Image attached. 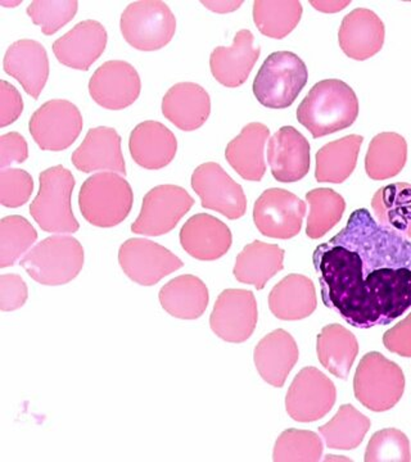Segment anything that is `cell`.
I'll return each mask as SVG.
<instances>
[{"instance_id": "cell-48", "label": "cell", "mask_w": 411, "mask_h": 462, "mask_svg": "<svg viewBox=\"0 0 411 462\" xmlns=\"http://www.w3.org/2000/svg\"><path fill=\"white\" fill-rule=\"evenodd\" d=\"M316 9L325 12H336L340 9L346 8L350 2H310Z\"/></svg>"}, {"instance_id": "cell-27", "label": "cell", "mask_w": 411, "mask_h": 462, "mask_svg": "<svg viewBox=\"0 0 411 462\" xmlns=\"http://www.w3.org/2000/svg\"><path fill=\"white\" fill-rule=\"evenodd\" d=\"M270 130L266 125L251 123L243 127L237 138L228 144L225 157L234 171L247 181H260L266 171L265 144Z\"/></svg>"}, {"instance_id": "cell-1", "label": "cell", "mask_w": 411, "mask_h": 462, "mask_svg": "<svg viewBox=\"0 0 411 462\" xmlns=\"http://www.w3.org/2000/svg\"><path fill=\"white\" fill-rule=\"evenodd\" d=\"M322 303L358 329L388 325L411 307V242L359 208L313 252Z\"/></svg>"}, {"instance_id": "cell-5", "label": "cell", "mask_w": 411, "mask_h": 462, "mask_svg": "<svg viewBox=\"0 0 411 462\" xmlns=\"http://www.w3.org/2000/svg\"><path fill=\"white\" fill-rule=\"evenodd\" d=\"M84 248L78 239L53 236L42 240L20 261L30 278L57 287L74 281L84 266Z\"/></svg>"}, {"instance_id": "cell-38", "label": "cell", "mask_w": 411, "mask_h": 462, "mask_svg": "<svg viewBox=\"0 0 411 462\" xmlns=\"http://www.w3.org/2000/svg\"><path fill=\"white\" fill-rule=\"evenodd\" d=\"M0 266H14L38 239V231L23 216L2 218L0 223Z\"/></svg>"}, {"instance_id": "cell-40", "label": "cell", "mask_w": 411, "mask_h": 462, "mask_svg": "<svg viewBox=\"0 0 411 462\" xmlns=\"http://www.w3.org/2000/svg\"><path fill=\"white\" fill-rule=\"evenodd\" d=\"M76 0H35L27 7V14L35 25L50 36L67 25L78 12Z\"/></svg>"}, {"instance_id": "cell-42", "label": "cell", "mask_w": 411, "mask_h": 462, "mask_svg": "<svg viewBox=\"0 0 411 462\" xmlns=\"http://www.w3.org/2000/svg\"><path fill=\"white\" fill-rule=\"evenodd\" d=\"M0 202L8 208H17L26 205L32 197L33 180L25 170L5 169L0 175Z\"/></svg>"}, {"instance_id": "cell-25", "label": "cell", "mask_w": 411, "mask_h": 462, "mask_svg": "<svg viewBox=\"0 0 411 462\" xmlns=\"http://www.w3.org/2000/svg\"><path fill=\"white\" fill-rule=\"evenodd\" d=\"M163 114L182 132H194L211 114V99L201 85L179 83L163 99Z\"/></svg>"}, {"instance_id": "cell-44", "label": "cell", "mask_w": 411, "mask_h": 462, "mask_svg": "<svg viewBox=\"0 0 411 462\" xmlns=\"http://www.w3.org/2000/svg\"><path fill=\"white\" fill-rule=\"evenodd\" d=\"M23 111V100L20 91L3 80L0 83V126L14 124Z\"/></svg>"}, {"instance_id": "cell-8", "label": "cell", "mask_w": 411, "mask_h": 462, "mask_svg": "<svg viewBox=\"0 0 411 462\" xmlns=\"http://www.w3.org/2000/svg\"><path fill=\"white\" fill-rule=\"evenodd\" d=\"M120 27L127 44L138 51H154L173 41L176 18L166 3L139 0L125 9Z\"/></svg>"}, {"instance_id": "cell-16", "label": "cell", "mask_w": 411, "mask_h": 462, "mask_svg": "<svg viewBox=\"0 0 411 462\" xmlns=\"http://www.w3.org/2000/svg\"><path fill=\"white\" fill-rule=\"evenodd\" d=\"M139 74L125 60H108L94 72L89 81L91 98L100 107L121 111L139 98Z\"/></svg>"}, {"instance_id": "cell-14", "label": "cell", "mask_w": 411, "mask_h": 462, "mask_svg": "<svg viewBox=\"0 0 411 462\" xmlns=\"http://www.w3.org/2000/svg\"><path fill=\"white\" fill-rule=\"evenodd\" d=\"M191 188L200 197L203 208L219 212L229 220H238L245 216V191L219 163L198 166L191 175Z\"/></svg>"}, {"instance_id": "cell-15", "label": "cell", "mask_w": 411, "mask_h": 462, "mask_svg": "<svg viewBox=\"0 0 411 462\" xmlns=\"http://www.w3.org/2000/svg\"><path fill=\"white\" fill-rule=\"evenodd\" d=\"M257 320L255 294L246 289H227L216 300L210 327L225 342L243 343L254 334Z\"/></svg>"}, {"instance_id": "cell-7", "label": "cell", "mask_w": 411, "mask_h": 462, "mask_svg": "<svg viewBox=\"0 0 411 462\" xmlns=\"http://www.w3.org/2000/svg\"><path fill=\"white\" fill-rule=\"evenodd\" d=\"M403 370L379 352H369L361 358L354 378L356 400L374 412L391 410L403 397Z\"/></svg>"}, {"instance_id": "cell-36", "label": "cell", "mask_w": 411, "mask_h": 462, "mask_svg": "<svg viewBox=\"0 0 411 462\" xmlns=\"http://www.w3.org/2000/svg\"><path fill=\"white\" fill-rule=\"evenodd\" d=\"M303 17V5L297 0H256L254 21L258 32L267 38L289 35Z\"/></svg>"}, {"instance_id": "cell-41", "label": "cell", "mask_w": 411, "mask_h": 462, "mask_svg": "<svg viewBox=\"0 0 411 462\" xmlns=\"http://www.w3.org/2000/svg\"><path fill=\"white\" fill-rule=\"evenodd\" d=\"M364 460L367 462H409L411 461L409 439L403 431L394 428L377 431L368 443Z\"/></svg>"}, {"instance_id": "cell-28", "label": "cell", "mask_w": 411, "mask_h": 462, "mask_svg": "<svg viewBox=\"0 0 411 462\" xmlns=\"http://www.w3.org/2000/svg\"><path fill=\"white\" fill-rule=\"evenodd\" d=\"M318 306L315 285L300 273L285 276L269 294V309L279 320L297 321L309 318Z\"/></svg>"}, {"instance_id": "cell-47", "label": "cell", "mask_w": 411, "mask_h": 462, "mask_svg": "<svg viewBox=\"0 0 411 462\" xmlns=\"http://www.w3.org/2000/svg\"><path fill=\"white\" fill-rule=\"evenodd\" d=\"M205 7L212 9L215 12H225L234 11V9L239 8L243 5V2H202Z\"/></svg>"}, {"instance_id": "cell-30", "label": "cell", "mask_w": 411, "mask_h": 462, "mask_svg": "<svg viewBox=\"0 0 411 462\" xmlns=\"http://www.w3.org/2000/svg\"><path fill=\"white\" fill-rule=\"evenodd\" d=\"M161 306L167 314L182 320H196L209 306V289L194 275H182L161 288Z\"/></svg>"}, {"instance_id": "cell-46", "label": "cell", "mask_w": 411, "mask_h": 462, "mask_svg": "<svg viewBox=\"0 0 411 462\" xmlns=\"http://www.w3.org/2000/svg\"><path fill=\"white\" fill-rule=\"evenodd\" d=\"M383 343L392 354L411 357V314L392 329L386 331Z\"/></svg>"}, {"instance_id": "cell-32", "label": "cell", "mask_w": 411, "mask_h": 462, "mask_svg": "<svg viewBox=\"0 0 411 462\" xmlns=\"http://www.w3.org/2000/svg\"><path fill=\"white\" fill-rule=\"evenodd\" d=\"M364 138L347 135L328 143L316 153L315 179L318 182L342 184L354 172Z\"/></svg>"}, {"instance_id": "cell-37", "label": "cell", "mask_w": 411, "mask_h": 462, "mask_svg": "<svg viewBox=\"0 0 411 462\" xmlns=\"http://www.w3.org/2000/svg\"><path fill=\"white\" fill-rule=\"evenodd\" d=\"M306 200L310 205L306 225L309 238L319 239L324 236L340 223L345 214V199L329 188L310 190L306 194Z\"/></svg>"}, {"instance_id": "cell-19", "label": "cell", "mask_w": 411, "mask_h": 462, "mask_svg": "<svg viewBox=\"0 0 411 462\" xmlns=\"http://www.w3.org/2000/svg\"><path fill=\"white\" fill-rule=\"evenodd\" d=\"M254 33L240 30L231 47H218L210 57V67L215 80L227 88H238L246 83L260 57Z\"/></svg>"}, {"instance_id": "cell-2", "label": "cell", "mask_w": 411, "mask_h": 462, "mask_svg": "<svg viewBox=\"0 0 411 462\" xmlns=\"http://www.w3.org/2000/svg\"><path fill=\"white\" fill-rule=\"evenodd\" d=\"M358 115L355 91L337 79L313 85L297 108L298 123L315 139L347 129L355 123Z\"/></svg>"}, {"instance_id": "cell-18", "label": "cell", "mask_w": 411, "mask_h": 462, "mask_svg": "<svg viewBox=\"0 0 411 462\" xmlns=\"http://www.w3.org/2000/svg\"><path fill=\"white\" fill-rule=\"evenodd\" d=\"M107 45V32L98 21L79 23L53 42V53L62 65L88 71Z\"/></svg>"}, {"instance_id": "cell-33", "label": "cell", "mask_w": 411, "mask_h": 462, "mask_svg": "<svg viewBox=\"0 0 411 462\" xmlns=\"http://www.w3.org/2000/svg\"><path fill=\"white\" fill-rule=\"evenodd\" d=\"M371 207L380 225L411 239V184L395 182L380 188Z\"/></svg>"}, {"instance_id": "cell-10", "label": "cell", "mask_w": 411, "mask_h": 462, "mask_svg": "<svg viewBox=\"0 0 411 462\" xmlns=\"http://www.w3.org/2000/svg\"><path fill=\"white\" fill-rule=\"evenodd\" d=\"M84 121L80 109L65 99L44 103L30 118L33 141L42 151L61 152L71 147L81 134Z\"/></svg>"}, {"instance_id": "cell-11", "label": "cell", "mask_w": 411, "mask_h": 462, "mask_svg": "<svg viewBox=\"0 0 411 462\" xmlns=\"http://www.w3.org/2000/svg\"><path fill=\"white\" fill-rule=\"evenodd\" d=\"M306 211V203L296 194L272 188L256 200L254 221L258 231L267 238L287 240L300 234Z\"/></svg>"}, {"instance_id": "cell-34", "label": "cell", "mask_w": 411, "mask_h": 462, "mask_svg": "<svg viewBox=\"0 0 411 462\" xmlns=\"http://www.w3.org/2000/svg\"><path fill=\"white\" fill-rule=\"evenodd\" d=\"M407 160V144L396 133H382L374 136L365 157V170L373 180H387L398 175Z\"/></svg>"}, {"instance_id": "cell-13", "label": "cell", "mask_w": 411, "mask_h": 462, "mask_svg": "<svg viewBox=\"0 0 411 462\" xmlns=\"http://www.w3.org/2000/svg\"><path fill=\"white\" fill-rule=\"evenodd\" d=\"M118 263L123 272L136 284L152 287L164 276L184 266L181 258L152 240H126L118 251Z\"/></svg>"}, {"instance_id": "cell-3", "label": "cell", "mask_w": 411, "mask_h": 462, "mask_svg": "<svg viewBox=\"0 0 411 462\" xmlns=\"http://www.w3.org/2000/svg\"><path fill=\"white\" fill-rule=\"evenodd\" d=\"M134 194L120 173H94L82 184L79 207L88 223L97 227H114L125 221L133 208Z\"/></svg>"}, {"instance_id": "cell-17", "label": "cell", "mask_w": 411, "mask_h": 462, "mask_svg": "<svg viewBox=\"0 0 411 462\" xmlns=\"http://www.w3.org/2000/svg\"><path fill=\"white\" fill-rule=\"evenodd\" d=\"M267 162L276 181L303 180L310 170V143L294 127H280L267 145Z\"/></svg>"}, {"instance_id": "cell-43", "label": "cell", "mask_w": 411, "mask_h": 462, "mask_svg": "<svg viewBox=\"0 0 411 462\" xmlns=\"http://www.w3.org/2000/svg\"><path fill=\"white\" fill-rule=\"evenodd\" d=\"M0 309L2 311L9 312L21 309L25 305L29 291L26 282L17 273H5L0 279Z\"/></svg>"}, {"instance_id": "cell-12", "label": "cell", "mask_w": 411, "mask_h": 462, "mask_svg": "<svg viewBox=\"0 0 411 462\" xmlns=\"http://www.w3.org/2000/svg\"><path fill=\"white\" fill-rule=\"evenodd\" d=\"M337 400L333 382L316 367H304L297 374L285 397V410L294 420H321Z\"/></svg>"}, {"instance_id": "cell-20", "label": "cell", "mask_w": 411, "mask_h": 462, "mask_svg": "<svg viewBox=\"0 0 411 462\" xmlns=\"http://www.w3.org/2000/svg\"><path fill=\"white\" fill-rule=\"evenodd\" d=\"M3 69L16 79L33 99L41 96L50 78V60L41 42L23 39L14 42L5 51Z\"/></svg>"}, {"instance_id": "cell-23", "label": "cell", "mask_w": 411, "mask_h": 462, "mask_svg": "<svg viewBox=\"0 0 411 462\" xmlns=\"http://www.w3.org/2000/svg\"><path fill=\"white\" fill-rule=\"evenodd\" d=\"M72 163L79 171L85 173L111 170V172L126 176L121 136L112 127L90 129L72 154Z\"/></svg>"}, {"instance_id": "cell-6", "label": "cell", "mask_w": 411, "mask_h": 462, "mask_svg": "<svg viewBox=\"0 0 411 462\" xmlns=\"http://www.w3.org/2000/svg\"><path fill=\"white\" fill-rule=\"evenodd\" d=\"M307 67L297 54L276 51L258 69L252 89L264 107L285 109L294 105L307 84Z\"/></svg>"}, {"instance_id": "cell-45", "label": "cell", "mask_w": 411, "mask_h": 462, "mask_svg": "<svg viewBox=\"0 0 411 462\" xmlns=\"http://www.w3.org/2000/svg\"><path fill=\"white\" fill-rule=\"evenodd\" d=\"M0 165L7 169L12 163H23L29 157L27 143L21 134L7 133L0 138Z\"/></svg>"}, {"instance_id": "cell-26", "label": "cell", "mask_w": 411, "mask_h": 462, "mask_svg": "<svg viewBox=\"0 0 411 462\" xmlns=\"http://www.w3.org/2000/svg\"><path fill=\"white\" fill-rule=\"evenodd\" d=\"M130 154L145 170H161L173 162L178 141L172 130L157 121H145L130 134Z\"/></svg>"}, {"instance_id": "cell-29", "label": "cell", "mask_w": 411, "mask_h": 462, "mask_svg": "<svg viewBox=\"0 0 411 462\" xmlns=\"http://www.w3.org/2000/svg\"><path fill=\"white\" fill-rule=\"evenodd\" d=\"M285 249L276 245L255 240L246 245L237 257L233 273L243 284L254 285L257 291L285 269Z\"/></svg>"}, {"instance_id": "cell-21", "label": "cell", "mask_w": 411, "mask_h": 462, "mask_svg": "<svg viewBox=\"0 0 411 462\" xmlns=\"http://www.w3.org/2000/svg\"><path fill=\"white\" fill-rule=\"evenodd\" d=\"M385 36L382 20L370 9L358 8L343 18L338 41L347 57L365 60L382 50Z\"/></svg>"}, {"instance_id": "cell-22", "label": "cell", "mask_w": 411, "mask_h": 462, "mask_svg": "<svg viewBox=\"0 0 411 462\" xmlns=\"http://www.w3.org/2000/svg\"><path fill=\"white\" fill-rule=\"evenodd\" d=\"M233 236L228 225L214 216H191L182 225L181 245L190 256L200 261H215L228 254Z\"/></svg>"}, {"instance_id": "cell-35", "label": "cell", "mask_w": 411, "mask_h": 462, "mask_svg": "<svg viewBox=\"0 0 411 462\" xmlns=\"http://www.w3.org/2000/svg\"><path fill=\"white\" fill-rule=\"evenodd\" d=\"M369 430L370 420L367 416L352 404H343L331 421L319 428V433L328 448L351 451L361 445Z\"/></svg>"}, {"instance_id": "cell-24", "label": "cell", "mask_w": 411, "mask_h": 462, "mask_svg": "<svg viewBox=\"0 0 411 462\" xmlns=\"http://www.w3.org/2000/svg\"><path fill=\"white\" fill-rule=\"evenodd\" d=\"M296 340L283 329L274 330L256 346L254 360L261 378L276 388H282L297 364Z\"/></svg>"}, {"instance_id": "cell-4", "label": "cell", "mask_w": 411, "mask_h": 462, "mask_svg": "<svg viewBox=\"0 0 411 462\" xmlns=\"http://www.w3.org/2000/svg\"><path fill=\"white\" fill-rule=\"evenodd\" d=\"M39 193L30 206L33 220L47 233L74 234L80 229L71 207L75 178L63 166L45 170L39 176Z\"/></svg>"}, {"instance_id": "cell-9", "label": "cell", "mask_w": 411, "mask_h": 462, "mask_svg": "<svg viewBox=\"0 0 411 462\" xmlns=\"http://www.w3.org/2000/svg\"><path fill=\"white\" fill-rule=\"evenodd\" d=\"M193 205L194 199L184 188L172 184L158 185L143 199L142 209L132 225V231L145 236H164L175 229Z\"/></svg>"}, {"instance_id": "cell-31", "label": "cell", "mask_w": 411, "mask_h": 462, "mask_svg": "<svg viewBox=\"0 0 411 462\" xmlns=\"http://www.w3.org/2000/svg\"><path fill=\"white\" fill-rule=\"evenodd\" d=\"M319 361L329 373L346 380L359 354L358 339L340 324L322 328L316 343Z\"/></svg>"}, {"instance_id": "cell-39", "label": "cell", "mask_w": 411, "mask_h": 462, "mask_svg": "<svg viewBox=\"0 0 411 462\" xmlns=\"http://www.w3.org/2000/svg\"><path fill=\"white\" fill-rule=\"evenodd\" d=\"M322 456V440L310 430H288L280 434L274 447L276 462H316Z\"/></svg>"}]
</instances>
